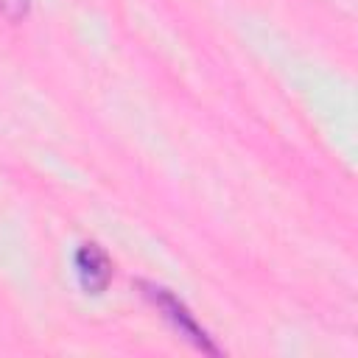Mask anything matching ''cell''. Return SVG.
Returning a JSON list of instances; mask_svg holds the SVG:
<instances>
[{
    "label": "cell",
    "mask_w": 358,
    "mask_h": 358,
    "mask_svg": "<svg viewBox=\"0 0 358 358\" xmlns=\"http://www.w3.org/2000/svg\"><path fill=\"white\" fill-rule=\"evenodd\" d=\"M76 274L87 294H103L112 280V260L98 243H81L76 252Z\"/></svg>",
    "instance_id": "7a4b0ae2"
},
{
    "label": "cell",
    "mask_w": 358,
    "mask_h": 358,
    "mask_svg": "<svg viewBox=\"0 0 358 358\" xmlns=\"http://www.w3.org/2000/svg\"><path fill=\"white\" fill-rule=\"evenodd\" d=\"M140 288H143L145 299L162 313V319H165L182 338H187L196 350H201V352H207V355H218V352H221V350L213 344V338L207 336V330L196 322V316L187 310V305H185L173 291H168V288H162V285H154V282H140Z\"/></svg>",
    "instance_id": "6da1fadb"
},
{
    "label": "cell",
    "mask_w": 358,
    "mask_h": 358,
    "mask_svg": "<svg viewBox=\"0 0 358 358\" xmlns=\"http://www.w3.org/2000/svg\"><path fill=\"white\" fill-rule=\"evenodd\" d=\"M31 11V0H0V17L8 22L25 20Z\"/></svg>",
    "instance_id": "3957f363"
}]
</instances>
